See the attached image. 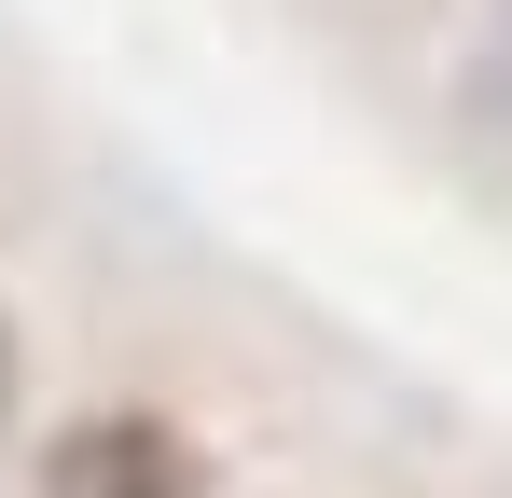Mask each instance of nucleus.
Listing matches in <instances>:
<instances>
[{"label":"nucleus","instance_id":"f257e3e1","mask_svg":"<svg viewBox=\"0 0 512 498\" xmlns=\"http://www.w3.org/2000/svg\"><path fill=\"white\" fill-rule=\"evenodd\" d=\"M28 498H222V485H208V457H194L180 415L111 402V415H70V429L42 443Z\"/></svg>","mask_w":512,"mask_h":498},{"label":"nucleus","instance_id":"f03ea898","mask_svg":"<svg viewBox=\"0 0 512 498\" xmlns=\"http://www.w3.org/2000/svg\"><path fill=\"white\" fill-rule=\"evenodd\" d=\"M14 388H28V360H14V319H0V429H14Z\"/></svg>","mask_w":512,"mask_h":498}]
</instances>
